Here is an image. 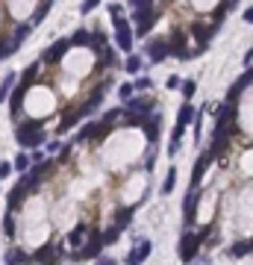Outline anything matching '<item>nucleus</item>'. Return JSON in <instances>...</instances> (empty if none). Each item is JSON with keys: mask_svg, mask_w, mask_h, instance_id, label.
<instances>
[{"mask_svg": "<svg viewBox=\"0 0 253 265\" xmlns=\"http://www.w3.org/2000/svg\"><path fill=\"white\" fill-rule=\"evenodd\" d=\"M100 50H103V56H100V59H103V65H115V62H118V59H115V50H112V48H106V45H103Z\"/></svg>", "mask_w": 253, "mask_h": 265, "instance_id": "4c0bfd02", "label": "nucleus"}, {"mask_svg": "<svg viewBox=\"0 0 253 265\" xmlns=\"http://www.w3.org/2000/svg\"><path fill=\"white\" fill-rule=\"evenodd\" d=\"M250 80H253V77H250V71H244V77H241L239 83L233 85V89H229V95H227V103H236V100H239V95H241V92H244V89H250Z\"/></svg>", "mask_w": 253, "mask_h": 265, "instance_id": "f3484780", "label": "nucleus"}, {"mask_svg": "<svg viewBox=\"0 0 253 265\" xmlns=\"http://www.w3.org/2000/svg\"><path fill=\"white\" fill-rule=\"evenodd\" d=\"M27 36H30V27H27V24H21V27H18V30L12 33V41H15V45H21V41H24Z\"/></svg>", "mask_w": 253, "mask_h": 265, "instance_id": "f704fd0d", "label": "nucleus"}, {"mask_svg": "<svg viewBox=\"0 0 253 265\" xmlns=\"http://www.w3.org/2000/svg\"><path fill=\"white\" fill-rule=\"evenodd\" d=\"M48 9H50V0H41V3H38V9H36V15H33V24H41V21L48 18Z\"/></svg>", "mask_w": 253, "mask_h": 265, "instance_id": "7c9ffc66", "label": "nucleus"}, {"mask_svg": "<svg viewBox=\"0 0 253 265\" xmlns=\"http://www.w3.org/2000/svg\"><path fill=\"white\" fill-rule=\"evenodd\" d=\"M80 118H83V112H80V109H68V112L62 115V127H59V130H71V127H74V124H77Z\"/></svg>", "mask_w": 253, "mask_h": 265, "instance_id": "b1692460", "label": "nucleus"}, {"mask_svg": "<svg viewBox=\"0 0 253 265\" xmlns=\"http://www.w3.org/2000/svg\"><path fill=\"white\" fill-rule=\"evenodd\" d=\"M15 168H18V171H27V168H30V157H27V153H21V157L15 159Z\"/></svg>", "mask_w": 253, "mask_h": 265, "instance_id": "79ce46f5", "label": "nucleus"}, {"mask_svg": "<svg viewBox=\"0 0 253 265\" xmlns=\"http://www.w3.org/2000/svg\"><path fill=\"white\" fill-rule=\"evenodd\" d=\"M165 85H168V89H177V85H180V77H168V80H165Z\"/></svg>", "mask_w": 253, "mask_h": 265, "instance_id": "8fccbe9b", "label": "nucleus"}, {"mask_svg": "<svg viewBox=\"0 0 253 265\" xmlns=\"http://www.w3.org/2000/svg\"><path fill=\"white\" fill-rule=\"evenodd\" d=\"M27 192H30V189H27L24 180H21V183H18V186L12 189V194H9V206H12V209H15V206H21V201H24Z\"/></svg>", "mask_w": 253, "mask_h": 265, "instance_id": "393cba45", "label": "nucleus"}, {"mask_svg": "<svg viewBox=\"0 0 253 265\" xmlns=\"http://www.w3.org/2000/svg\"><path fill=\"white\" fill-rule=\"evenodd\" d=\"M3 233H6V239H12V236H15V221L9 215L3 218Z\"/></svg>", "mask_w": 253, "mask_h": 265, "instance_id": "a19ab883", "label": "nucleus"}, {"mask_svg": "<svg viewBox=\"0 0 253 265\" xmlns=\"http://www.w3.org/2000/svg\"><path fill=\"white\" fill-rule=\"evenodd\" d=\"M97 265H115V259H109V256H97Z\"/></svg>", "mask_w": 253, "mask_h": 265, "instance_id": "3c124183", "label": "nucleus"}, {"mask_svg": "<svg viewBox=\"0 0 253 265\" xmlns=\"http://www.w3.org/2000/svg\"><path fill=\"white\" fill-rule=\"evenodd\" d=\"M229 9H233V3H229V0H224V3H221V6L215 9V15H212V21H215V27L221 24V21H224V15H227Z\"/></svg>", "mask_w": 253, "mask_h": 265, "instance_id": "2f4dec72", "label": "nucleus"}, {"mask_svg": "<svg viewBox=\"0 0 253 265\" xmlns=\"http://www.w3.org/2000/svg\"><path fill=\"white\" fill-rule=\"evenodd\" d=\"M59 259H62V248L53 245V241H50V245H41V248L30 256V262H41V265H53V262H59Z\"/></svg>", "mask_w": 253, "mask_h": 265, "instance_id": "39448f33", "label": "nucleus"}, {"mask_svg": "<svg viewBox=\"0 0 253 265\" xmlns=\"http://www.w3.org/2000/svg\"><path fill=\"white\" fill-rule=\"evenodd\" d=\"M15 139L21 147H38L44 145V130H41V121H27L15 130Z\"/></svg>", "mask_w": 253, "mask_h": 265, "instance_id": "f257e3e1", "label": "nucleus"}, {"mask_svg": "<svg viewBox=\"0 0 253 265\" xmlns=\"http://www.w3.org/2000/svg\"><path fill=\"white\" fill-rule=\"evenodd\" d=\"M200 245H203L200 233H186L180 239V259L182 262H192L194 256H197V251H200Z\"/></svg>", "mask_w": 253, "mask_h": 265, "instance_id": "20e7f679", "label": "nucleus"}, {"mask_svg": "<svg viewBox=\"0 0 253 265\" xmlns=\"http://www.w3.org/2000/svg\"><path fill=\"white\" fill-rule=\"evenodd\" d=\"M97 3H100V0H85V3H83V9H80V12H91V9H95Z\"/></svg>", "mask_w": 253, "mask_h": 265, "instance_id": "de8ad7c7", "label": "nucleus"}, {"mask_svg": "<svg viewBox=\"0 0 253 265\" xmlns=\"http://www.w3.org/2000/svg\"><path fill=\"white\" fill-rule=\"evenodd\" d=\"M88 38H91V33H88V30H77L68 45H80V48H83V45H88Z\"/></svg>", "mask_w": 253, "mask_h": 265, "instance_id": "473e14b6", "label": "nucleus"}, {"mask_svg": "<svg viewBox=\"0 0 253 265\" xmlns=\"http://www.w3.org/2000/svg\"><path fill=\"white\" fill-rule=\"evenodd\" d=\"M209 162H212V157H209V153H203V157L194 162V171H192V189H197V186H200V180L206 177V168H209Z\"/></svg>", "mask_w": 253, "mask_h": 265, "instance_id": "f8f14e48", "label": "nucleus"}, {"mask_svg": "<svg viewBox=\"0 0 253 265\" xmlns=\"http://www.w3.org/2000/svg\"><path fill=\"white\" fill-rule=\"evenodd\" d=\"M218 27L212 24V27H206V24H194L192 27V36L197 38V45H200V50L206 48V45H209V38H212V33H215Z\"/></svg>", "mask_w": 253, "mask_h": 265, "instance_id": "4468645a", "label": "nucleus"}, {"mask_svg": "<svg viewBox=\"0 0 253 265\" xmlns=\"http://www.w3.org/2000/svg\"><path fill=\"white\" fill-rule=\"evenodd\" d=\"M192 118H194V106L192 103H186V106L180 109V115H177V124H180V127H189Z\"/></svg>", "mask_w": 253, "mask_h": 265, "instance_id": "bb28decb", "label": "nucleus"}, {"mask_svg": "<svg viewBox=\"0 0 253 265\" xmlns=\"http://www.w3.org/2000/svg\"><path fill=\"white\" fill-rule=\"evenodd\" d=\"M12 174V165L9 162H0V177H9Z\"/></svg>", "mask_w": 253, "mask_h": 265, "instance_id": "49530a36", "label": "nucleus"}, {"mask_svg": "<svg viewBox=\"0 0 253 265\" xmlns=\"http://www.w3.org/2000/svg\"><path fill=\"white\" fill-rule=\"evenodd\" d=\"M24 97H27V89H24V85H18V89L12 92V103H9V106H12V115H15V118L21 115V106H24Z\"/></svg>", "mask_w": 253, "mask_h": 265, "instance_id": "412c9836", "label": "nucleus"}, {"mask_svg": "<svg viewBox=\"0 0 253 265\" xmlns=\"http://www.w3.org/2000/svg\"><path fill=\"white\" fill-rule=\"evenodd\" d=\"M236 103H227V106L215 109V132H227V136H233L236 132Z\"/></svg>", "mask_w": 253, "mask_h": 265, "instance_id": "f03ea898", "label": "nucleus"}, {"mask_svg": "<svg viewBox=\"0 0 253 265\" xmlns=\"http://www.w3.org/2000/svg\"><path fill=\"white\" fill-rule=\"evenodd\" d=\"M3 262H6V265H21V262H30V253H24V251H9L6 256H3Z\"/></svg>", "mask_w": 253, "mask_h": 265, "instance_id": "a878e982", "label": "nucleus"}, {"mask_svg": "<svg viewBox=\"0 0 253 265\" xmlns=\"http://www.w3.org/2000/svg\"><path fill=\"white\" fill-rule=\"evenodd\" d=\"M15 80H18L15 74H6V77H3V83H0V103L6 100V92H9V89L15 85Z\"/></svg>", "mask_w": 253, "mask_h": 265, "instance_id": "c756f323", "label": "nucleus"}, {"mask_svg": "<svg viewBox=\"0 0 253 265\" xmlns=\"http://www.w3.org/2000/svg\"><path fill=\"white\" fill-rule=\"evenodd\" d=\"M133 212H135V206H121L118 212H115V227L118 230H124V227H130V221H133Z\"/></svg>", "mask_w": 253, "mask_h": 265, "instance_id": "aec40b11", "label": "nucleus"}, {"mask_svg": "<svg viewBox=\"0 0 253 265\" xmlns=\"http://www.w3.org/2000/svg\"><path fill=\"white\" fill-rule=\"evenodd\" d=\"M124 103H127V109H130V112H139V115H147V112H150V106H153V103H150V100H145V97H127Z\"/></svg>", "mask_w": 253, "mask_h": 265, "instance_id": "a211bd4d", "label": "nucleus"}, {"mask_svg": "<svg viewBox=\"0 0 253 265\" xmlns=\"http://www.w3.org/2000/svg\"><path fill=\"white\" fill-rule=\"evenodd\" d=\"M112 24H115V41H118V48L130 53L133 50V30H130V24L121 18V12L112 15Z\"/></svg>", "mask_w": 253, "mask_h": 265, "instance_id": "7ed1b4c3", "label": "nucleus"}, {"mask_svg": "<svg viewBox=\"0 0 253 265\" xmlns=\"http://www.w3.org/2000/svg\"><path fill=\"white\" fill-rule=\"evenodd\" d=\"M118 236H121L118 227H109V230H103V233H100V241H103V245H115V241H118Z\"/></svg>", "mask_w": 253, "mask_h": 265, "instance_id": "c85d7f7f", "label": "nucleus"}, {"mask_svg": "<svg viewBox=\"0 0 253 265\" xmlns=\"http://www.w3.org/2000/svg\"><path fill=\"white\" fill-rule=\"evenodd\" d=\"M135 89H150V77H142V80H135Z\"/></svg>", "mask_w": 253, "mask_h": 265, "instance_id": "09e8293b", "label": "nucleus"}, {"mask_svg": "<svg viewBox=\"0 0 253 265\" xmlns=\"http://www.w3.org/2000/svg\"><path fill=\"white\" fill-rule=\"evenodd\" d=\"M182 95H186V100L194 97V83H192V80H189V83H182Z\"/></svg>", "mask_w": 253, "mask_h": 265, "instance_id": "c03bdc74", "label": "nucleus"}, {"mask_svg": "<svg viewBox=\"0 0 253 265\" xmlns=\"http://www.w3.org/2000/svg\"><path fill=\"white\" fill-rule=\"evenodd\" d=\"M227 145H229V136H227V132H215L212 147H209V157L215 159V157H221V153H227Z\"/></svg>", "mask_w": 253, "mask_h": 265, "instance_id": "dca6fc26", "label": "nucleus"}, {"mask_svg": "<svg viewBox=\"0 0 253 265\" xmlns=\"http://www.w3.org/2000/svg\"><path fill=\"white\" fill-rule=\"evenodd\" d=\"M118 97H121V100H127V97H133V85H130V83H124V85L118 89Z\"/></svg>", "mask_w": 253, "mask_h": 265, "instance_id": "37998d69", "label": "nucleus"}, {"mask_svg": "<svg viewBox=\"0 0 253 265\" xmlns=\"http://www.w3.org/2000/svg\"><path fill=\"white\" fill-rule=\"evenodd\" d=\"M168 53L171 50H168L165 41H147V56H150V62H162Z\"/></svg>", "mask_w": 253, "mask_h": 265, "instance_id": "2eb2a0df", "label": "nucleus"}, {"mask_svg": "<svg viewBox=\"0 0 253 265\" xmlns=\"http://www.w3.org/2000/svg\"><path fill=\"white\" fill-rule=\"evenodd\" d=\"M100 251H103L100 233H97V230H91V239L83 241V248H80V251H74V259H95V256H100Z\"/></svg>", "mask_w": 253, "mask_h": 265, "instance_id": "423d86ee", "label": "nucleus"}, {"mask_svg": "<svg viewBox=\"0 0 253 265\" xmlns=\"http://www.w3.org/2000/svg\"><path fill=\"white\" fill-rule=\"evenodd\" d=\"M48 171H50V162H38L36 168H33V174H30V177H24V186L30 189V192H36L38 183L48 177Z\"/></svg>", "mask_w": 253, "mask_h": 265, "instance_id": "9d476101", "label": "nucleus"}, {"mask_svg": "<svg viewBox=\"0 0 253 265\" xmlns=\"http://www.w3.org/2000/svg\"><path fill=\"white\" fill-rule=\"evenodd\" d=\"M142 121H145V115H139V112H127L124 115V124H130V127H139Z\"/></svg>", "mask_w": 253, "mask_h": 265, "instance_id": "e433bc0d", "label": "nucleus"}, {"mask_svg": "<svg viewBox=\"0 0 253 265\" xmlns=\"http://www.w3.org/2000/svg\"><path fill=\"white\" fill-rule=\"evenodd\" d=\"M150 251H153V245H150V241H139V248L127 256V265H142L147 256H150Z\"/></svg>", "mask_w": 253, "mask_h": 265, "instance_id": "ddd939ff", "label": "nucleus"}, {"mask_svg": "<svg viewBox=\"0 0 253 265\" xmlns=\"http://www.w3.org/2000/svg\"><path fill=\"white\" fill-rule=\"evenodd\" d=\"M121 115V109H112V112H106V118H103V124H112V121Z\"/></svg>", "mask_w": 253, "mask_h": 265, "instance_id": "a18cd8bd", "label": "nucleus"}, {"mask_svg": "<svg viewBox=\"0 0 253 265\" xmlns=\"http://www.w3.org/2000/svg\"><path fill=\"white\" fill-rule=\"evenodd\" d=\"M15 50H18V45H15L12 38H9V41H6V38H0V56H3V53L9 56V53H15Z\"/></svg>", "mask_w": 253, "mask_h": 265, "instance_id": "c9c22d12", "label": "nucleus"}, {"mask_svg": "<svg viewBox=\"0 0 253 265\" xmlns=\"http://www.w3.org/2000/svg\"><path fill=\"white\" fill-rule=\"evenodd\" d=\"M124 68H127V71H130V74H139V68H142V59H139V56H130Z\"/></svg>", "mask_w": 253, "mask_h": 265, "instance_id": "ea45409f", "label": "nucleus"}, {"mask_svg": "<svg viewBox=\"0 0 253 265\" xmlns=\"http://www.w3.org/2000/svg\"><path fill=\"white\" fill-rule=\"evenodd\" d=\"M177 186V171L171 168L168 171V177H165V183H162V194H171V189Z\"/></svg>", "mask_w": 253, "mask_h": 265, "instance_id": "72a5a7b5", "label": "nucleus"}, {"mask_svg": "<svg viewBox=\"0 0 253 265\" xmlns=\"http://www.w3.org/2000/svg\"><path fill=\"white\" fill-rule=\"evenodd\" d=\"M85 233H88V224H85V221H80V224H77V227L71 230V236H68V245H71L74 251H77V248H80V245H83Z\"/></svg>", "mask_w": 253, "mask_h": 265, "instance_id": "6ab92c4d", "label": "nucleus"}, {"mask_svg": "<svg viewBox=\"0 0 253 265\" xmlns=\"http://www.w3.org/2000/svg\"><path fill=\"white\" fill-rule=\"evenodd\" d=\"M233 256H236V259H241V256H247V253H250V239H244V241H236V245H233Z\"/></svg>", "mask_w": 253, "mask_h": 265, "instance_id": "cd10ccee", "label": "nucleus"}, {"mask_svg": "<svg viewBox=\"0 0 253 265\" xmlns=\"http://www.w3.org/2000/svg\"><path fill=\"white\" fill-rule=\"evenodd\" d=\"M130 6H135V12H145V9H153V0H130Z\"/></svg>", "mask_w": 253, "mask_h": 265, "instance_id": "58836bf2", "label": "nucleus"}, {"mask_svg": "<svg viewBox=\"0 0 253 265\" xmlns=\"http://www.w3.org/2000/svg\"><path fill=\"white\" fill-rule=\"evenodd\" d=\"M142 124H145L147 142H156V139H159V115H153L150 121H142Z\"/></svg>", "mask_w": 253, "mask_h": 265, "instance_id": "5701e85b", "label": "nucleus"}, {"mask_svg": "<svg viewBox=\"0 0 253 265\" xmlns=\"http://www.w3.org/2000/svg\"><path fill=\"white\" fill-rule=\"evenodd\" d=\"M186 33L182 30H171V41H165L168 45V50H174V56L177 59H192V53H189V48H186Z\"/></svg>", "mask_w": 253, "mask_h": 265, "instance_id": "0eeeda50", "label": "nucleus"}, {"mask_svg": "<svg viewBox=\"0 0 253 265\" xmlns=\"http://www.w3.org/2000/svg\"><path fill=\"white\" fill-rule=\"evenodd\" d=\"M156 18H159L156 9H145V12H135V24H139V33H142V36H147V33H150V27L156 24Z\"/></svg>", "mask_w": 253, "mask_h": 265, "instance_id": "9b49d317", "label": "nucleus"}, {"mask_svg": "<svg viewBox=\"0 0 253 265\" xmlns=\"http://www.w3.org/2000/svg\"><path fill=\"white\" fill-rule=\"evenodd\" d=\"M197 206H200V192H197V189H189V194H186V206H182V215H186V224H194V215H197Z\"/></svg>", "mask_w": 253, "mask_h": 265, "instance_id": "6e6552de", "label": "nucleus"}, {"mask_svg": "<svg viewBox=\"0 0 253 265\" xmlns=\"http://www.w3.org/2000/svg\"><path fill=\"white\" fill-rule=\"evenodd\" d=\"M36 77H38V62H33V65H27L24 74H21V85H24V89H30V85L36 83Z\"/></svg>", "mask_w": 253, "mask_h": 265, "instance_id": "4be33fe9", "label": "nucleus"}, {"mask_svg": "<svg viewBox=\"0 0 253 265\" xmlns=\"http://www.w3.org/2000/svg\"><path fill=\"white\" fill-rule=\"evenodd\" d=\"M68 48H71V45H68L65 38H59V41H53V45L41 53V59L44 62H62L65 59V53H68Z\"/></svg>", "mask_w": 253, "mask_h": 265, "instance_id": "1a4fd4ad", "label": "nucleus"}]
</instances>
